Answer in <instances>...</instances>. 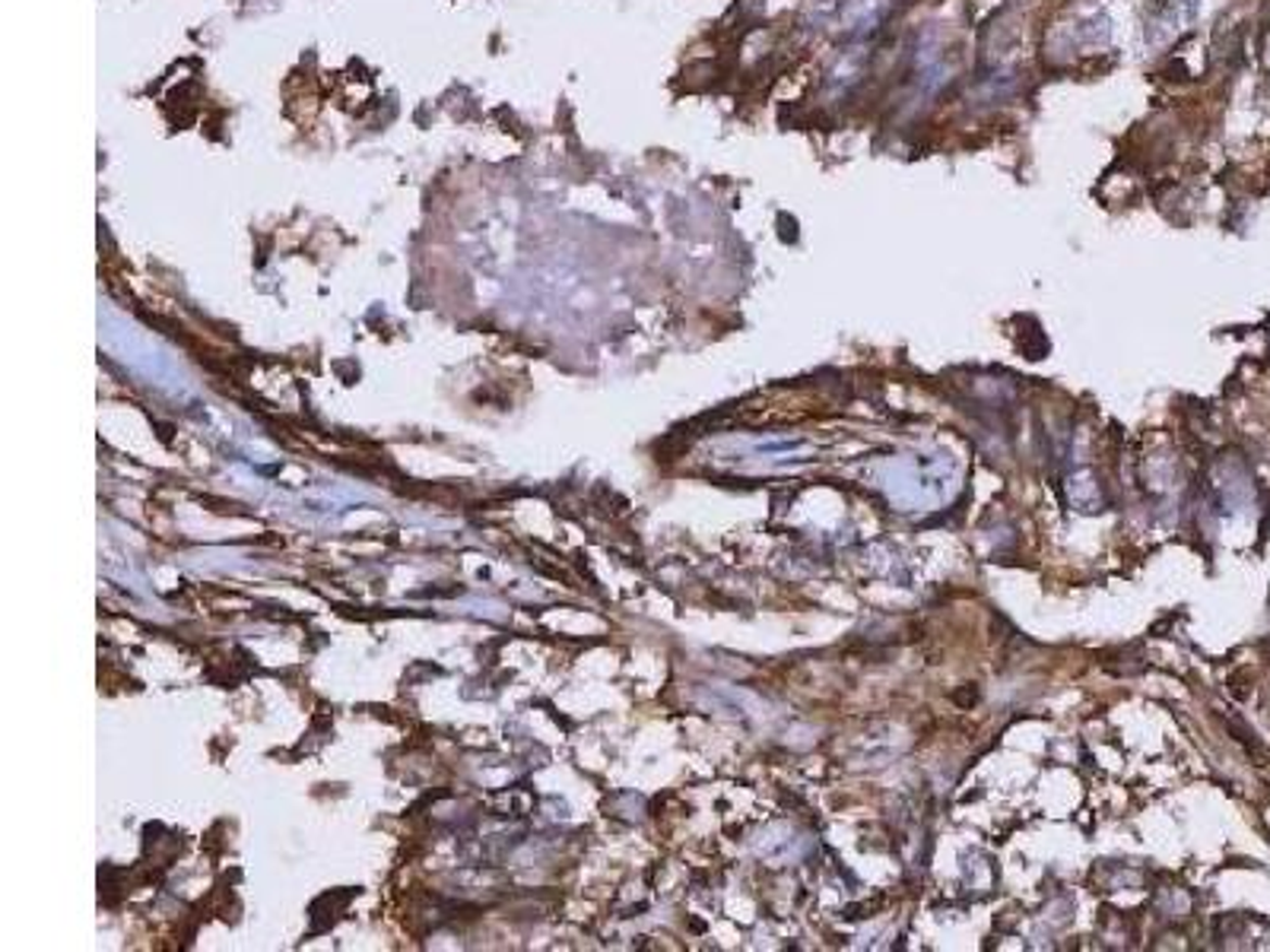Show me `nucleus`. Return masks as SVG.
Returning a JSON list of instances; mask_svg holds the SVG:
<instances>
[{
  "mask_svg": "<svg viewBox=\"0 0 1270 952\" xmlns=\"http://www.w3.org/2000/svg\"><path fill=\"white\" fill-rule=\"evenodd\" d=\"M887 0H851L842 10V23H846L848 33H854V36L874 33L880 26V20L887 16Z\"/></svg>",
  "mask_w": 1270,
  "mask_h": 952,
  "instance_id": "1",
  "label": "nucleus"
},
{
  "mask_svg": "<svg viewBox=\"0 0 1270 952\" xmlns=\"http://www.w3.org/2000/svg\"><path fill=\"white\" fill-rule=\"evenodd\" d=\"M864 67H867V51H864V48H851L848 54L839 58V64L829 71L826 86H829L833 92H848L851 86L864 77Z\"/></svg>",
  "mask_w": 1270,
  "mask_h": 952,
  "instance_id": "2",
  "label": "nucleus"
}]
</instances>
